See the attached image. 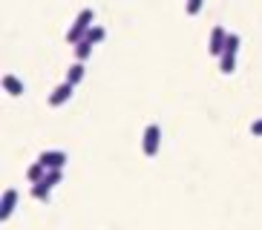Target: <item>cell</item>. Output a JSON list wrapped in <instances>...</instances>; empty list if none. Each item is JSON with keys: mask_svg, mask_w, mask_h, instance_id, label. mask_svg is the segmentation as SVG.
<instances>
[{"mask_svg": "<svg viewBox=\"0 0 262 230\" xmlns=\"http://www.w3.org/2000/svg\"><path fill=\"white\" fill-rule=\"evenodd\" d=\"M141 147H144V155H147V158L159 155V147H162V127H159V124H147Z\"/></svg>", "mask_w": 262, "mask_h": 230, "instance_id": "cell-3", "label": "cell"}, {"mask_svg": "<svg viewBox=\"0 0 262 230\" xmlns=\"http://www.w3.org/2000/svg\"><path fill=\"white\" fill-rule=\"evenodd\" d=\"M202 6H205V0H187V3H185V12H187V15H199V12H202Z\"/></svg>", "mask_w": 262, "mask_h": 230, "instance_id": "cell-14", "label": "cell"}, {"mask_svg": "<svg viewBox=\"0 0 262 230\" xmlns=\"http://www.w3.org/2000/svg\"><path fill=\"white\" fill-rule=\"evenodd\" d=\"M236 52H239V35L231 32L222 55H219V72H222V75H231L233 69H236Z\"/></svg>", "mask_w": 262, "mask_h": 230, "instance_id": "cell-2", "label": "cell"}, {"mask_svg": "<svg viewBox=\"0 0 262 230\" xmlns=\"http://www.w3.org/2000/svg\"><path fill=\"white\" fill-rule=\"evenodd\" d=\"M104 38H107V29H104V26H95V23H93V26H90V32H86V40H93V43L98 46Z\"/></svg>", "mask_w": 262, "mask_h": 230, "instance_id": "cell-13", "label": "cell"}, {"mask_svg": "<svg viewBox=\"0 0 262 230\" xmlns=\"http://www.w3.org/2000/svg\"><path fill=\"white\" fill-rule=\"evenodd\" d=\"M93 46H95V43H93V40H86V38H84V40H78V43H75V61H84V63L90 61V55H93Z\"/></svg>", "mask_w": 262, "mask_h": 230, "instance_id": "cell-11", "label": "cell"}, {"mask_svg": "<svg viewBox=\"0 0 262 230\" xmlns=\"http://www.w3.org/2000/svg\"><path fill=\"white\" fill-rule=\"evenodd\" d=\"M72 89H75V86H72L70 81L58 84V86L52 89V95H49V107H63V104L72 98Z\"/></svg>", "mask_w": 262, "mask_h": 230, "instance_id": "cell-6", "label": "cell"}, {"mask_svg": "<svg viewBox=\"0 0 262 230\" xmlns=\"http://www.w3.org/2000/svg\"><path fill=\"white\" fill-rule=\"evenodd\" d=\"M228 35H231V32H225V26H213V29H210V38H208V52L219 58L225 43H228Z\"/></svg>", "mask_w": 262, "mask_h": 230, "instance_id": "cell-4", "label": "cell"}, {"mask_svg": "<svg viewBox=\"0 0 262 230\" xmlns=\"http://www.w3.org/2000/svg\"><path fill=\"white\" fill-rule=\"evenodd\" d=\"M49 193H52V184H49L47 178H40L38 184H32V199H38V201H49Z\"/></svg>", "mask_w": 262, "mask_h": 230, "instance_id": "cell-9", "label": "cell"}, {"mask_svg": "<svg viewBox=\"0 0 262 230\" xmlns=\"http://www.w3.org/2000/svg\"><path fill=\"white\" fill-rule=\"evenodd\" d=\"M84 75H86V66H84V61H75L70 69H67V78H63V81H70L72 86H78L81 81H84Z\"/></svg>", "mask_w": 262, "mask_h": 230, "instance_id": "cell-8", "label": "cell"}, {"mask_svg": "<svg viewBox=\"0 0 262 230\" xmlns=\"http://www.w3.org/2000/svg\"><path fill=\"white\" fill-rule=\"evenodd\" d=\"M251 132H254L256 138H262V118H259V121H254V124H251Z\"/></svg>", "mask_w": 262, "mask_h": 230, "instance_id": "cell-15", "label": "cell"}, {"mask_svg": "<svg viewBox=\"0 0 262 230\" xmlns=\"http://www.w3.org/2000/svg\"><path fill=\"white\" fill-rule=\"evenodd\" d=\"M47 176V167H43V164H40V161H35V164H32L29 170H26V178H29L32 184H38L40 178Z\"/></svg>", "mask_w": 262, "mask_h": 230, "instance_id": "cell-12", "label": "cell"}, {"mask_svg": "<svg viewBox=\"0 0 262 230\" xmlns=\"http://www.w3.org/2000/svg\"><path fill=\"white\" fill-rule=\"evenodd\" d=\"M38 161H40L47 170H63L70 158H67V153H61V150H47V153L38 155Z\"/></svg>", "mask_w": 262, "mask_h": 230, "instance_id": "cell-5", "label": "cell"}, {"mask_svg": "<svg viewBox=\"0 0 262 230\" xmlns=\"http://www.w3.org/2000/svg\"><path fill=\"white\" fill-rule=\"evenodd\" d=\"M3 89H6L12 98H17V95H24V81H17L15 75H6L3 78Z\"/></svg>", "mask_w": 262, "mask_h": 230, "instance_id": "cell-10", "label": "cell"}, {"mask_svg": "<svg viewBox=\"0 0 262 230\" xmlns=\"http://www.w3.org/2000/svg\"><path fill=\"white\" fill-rule=\"evenodd\" d=\"M93 20H95L93 9H81V12H78V17H75V23H72L70 32H67V43L75 46L78 40H84L86 32H90V26H93Z\"/></svg>", "mask_w": 262, "mask_h": 230, "instance_id": "cell-1", "label": "cell"}, {"mask_svg": "<svg viewBox=\"0 0 262 230\" xmlns=\"http://www.w3.org/2000/svg\"><path fill=\"white\" fill-rule=\"evenodd\" d=\"M15 204H17V190H12V187H9V190L3 193V201H0V222H9V219H12Z\"/></svg>", "mask_w": 262, "mask_h": 230, "instance_id": "cell-7", "label": "cell"}]
</instances>
